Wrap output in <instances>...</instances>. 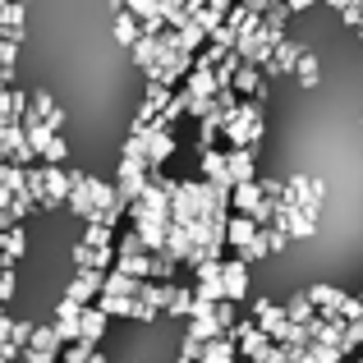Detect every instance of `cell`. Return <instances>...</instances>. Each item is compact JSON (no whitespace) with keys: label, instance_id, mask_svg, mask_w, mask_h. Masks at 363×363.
<instances>
[]
</instances>
